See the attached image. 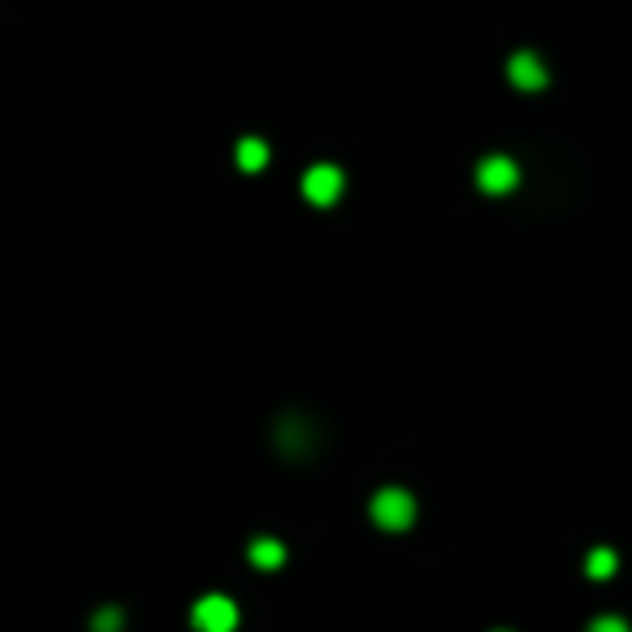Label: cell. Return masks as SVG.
Segmentation results:
<instances>
[{"label": "cell", "mask_w": 632, "mask_h": 632, "mask_svg": "<svg viewBox=\"0 0 632 632\" xmlns=\"http://www.w3.org/2000/svg\"><path fill=\"white\" fill-rule=\"evenodd\" d=\"M368 516H373L377 529L386 533H403L416 524V498L399 490V485H386V490L373 494V503H368Z\"/></svg>", "instance_id": "obj_1"}, {"label": "cell", "mask_w": 632, "mask_h": 632, "mask_svg": "<svg viewBox=\"0 0 632 632\" xmlns=\"http://www.w3.org/2000/svg\"><path fill=\"white\" fill-rule=\"evenodd\" d=\"M191 628L195 632H234L239 628V607L226 594H204L191 607Z\"/></svg>", "instance_id": "obj_2"}, {"label": "cell", "mask_w": 632, "mask_h": 632, "mask_svg": "<svg viewBox=\"0 0 632 632\" xmlns=\"http://www.w3.org/2000/svg\"><path fill=\"white\" fill-rule=\"evenodd\" d=\"M494 632H511V628H494Z\"/></svg>", "instance_id": "obj_11"}, {"label": "cell", "mask_w": 632, "mask_h": 632, "mask_svg": "<svg viewBox=\"0 0 632 632\" xmlns=\"http://www.w3.org/2000/svg\"><path fill=\"white\" fill-rule=\"evenodd\" d=\"M269 165V148L260 139H243L239 143V169H247V174H260V169Z\"/></svg>", "instance_id": "obj_7"}, {"label": "cell", "mask_w": 632, "mask_h": 632, "mask_svg": "<svg viewBox=\"0 0 632 632\" xmlns=\"http://www.w3.org/2000/svg\"><path fill=\"white\" fill-rule=\"evenodd\" d=\"M96 632H122V611H100L96 615Z\"/></svg>", "instance_id": "obj_10"}, {"label": "cell", "mask_w": 632, "mask_h": 632, "mask_svg": "<svg viewBox=\"0 0 632 632\" xmlns=\"http://www.w3.org/2000/svg\"><path fill=\"white\" fill-rule=\"evenodd\" d=\"M342 195V169L338 165H312L304 174V200L316 204V208H329L338 204Z\"/></svg>", "instance_id": "obj_4"}, {"label": "cell", "mask_w": 632, "mask_h": 632, "mask_svg": "<svg viewBox=\"0 0 632 632\" xmlns=\"http://www.w3.org/2000/svg\"><path fill=\"white\" fill-rule=\"evenodd\" d=\"M611 572H615V555L607 546L594 550V555H589V576H611Z\"/></svg>", "instance_id": "obj_8"}, {"label": "cell", "mask_w": 632, "mask_h": 632, "mask_svg": "<svg viewBox=\"0 0 632 632\" xmlns=\"http://www.w3.org/2000/svg\"><path fill=\"white\" fill-rule=\"evenodd\" d=\"M507 74H511V83H516L520 91H542L550 83V74H546V65L537 52H516L507 65Z\"/></svg>", "instance_id": "obj_5"}, {"label": "cell", "mask_w": 632, "mask_h": 632, "mask_svg": "<svg viewBox=\"0 0 632 632\" xmlns=\"http://www.w3.org/2000/svg\"><path fill=\"white\" fill-rule=\"evenodd\" d=\"M589 632H628V624L620 620V615H598V620L589 624Z\"/></svg>", "instance_id": "obj_9"}, {"label": "cell", "mask_w": 632, "mask_h": 632, "mask_svg": "<svg viewBox=\"0 0 632 632\" xmlns=\"http://www.w3.org/2000/svg\"><path fill=\"white\" fill-rule=\"evenodd\" d=\"M247 559H252L256 568L273 572V568H282V563H286V546L278 542V537H256V542L247 546Z\"/></svg>", "instance_id": "obj_6"}, {"label": "cell", "mask_w": 632, "mask_h": 632, "mask_svg": "<svg viewBox=\"0 0 632 632\" xmlns=\"http://www.w3.org/2000/svg\"><path fill=\"white\" fill-rule=\"evenodd\" d=\"M516 182H520V165L511 156H485L477 165V187L485 195H507L516 191Z\"/></svg>", "instance_id": "obj_3"}]
</instances>
